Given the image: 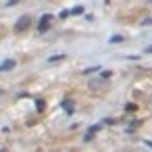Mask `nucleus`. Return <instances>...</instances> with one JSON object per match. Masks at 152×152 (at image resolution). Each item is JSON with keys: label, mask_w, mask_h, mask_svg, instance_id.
<instances>
[{"label": "nucleus", "mask_w": 152, "mask_h": 152, "mask_svg": "<svg viewBox=\"0 0 152 152\" xmlns=\"http://www.w3.org/2000/svg\"><path fill=\"white\" fill-rule=\"evenodd\" d=\"M65 58V54H58V56H50L48 58V63H56V61H63Z\"/></svg>", "instance_id": "nucleus-7"}, {"label": "nucleus", "mask_w": 152, "mask_h": 152, "mask_svg": "<svg viewBox=\"0 0 152 152\" xmlns=\"http://www.w3.org/2000/svg\"><path fill=\"white\" fill-rule=\"evenodd\" d=\"M142 23H144V25H152V19H144Z\"/></svg>", "instance_id": "nucleus-11"}, {"label": "nucleus", "mask_w": 152, "mask_h": 152, "mask_svg": "<svg viewBox=\"0 0 152 152\" xmlns=\"http://www.w3.org/2000/svg\"><path fill=\"white\" fill-rule=\"evenodd\" d=\"M36 104H38V110H44V104H46V102H44V100H38Z\"/></svg>", "instance_id": "nucleus-9"}, {"label": "nucleus", "mask_w": 152, "mask_h": 152, "mask_svg": "<svg viewBox=\"0 0 152 152\" xmlns=\"http://www.w3.org/2000/svg\"><path fill=\"white\" fill-rule=\"evenodd\" d=\"M50 19H52V15H44V17H42V23L38 25L40 34H42V31H48V27H50Z\"/></svg>", "instance_id": "nucleus-2"}, {"label": "nucleus", "mask_w": 152, "mask_h": 152, "mask_svg": "<svg viewBox=\"0 0 152 152\" xmlns=\"http://www.w3.org/2000/svg\"><path fill=\"white\" fill-rule=\"evenodd\" d=\"M15 67H17L15 61H4L2 65H0V71H11V69H15Z\"/></svg>", "instance_id": "nucleus-4"}, {"label": "nucleus", "mask_w": 152, "mask_h": 152, "mask_svg": "<svg viewBox=\"0 0 152 152\" xmlns=\"http://www.w3.org/2000/svg\"><path fill=\"white\" fill-rule=\"evenodd\" d=\"M144 52H146V54H152V46H148V48H146Z\"/></svg>", "instance_id": "nucleus-12"}, {"label": "nucleus", "mask_w": 152, "mask_h": 152, "mask_svg": "<svg viewBox=\"0 0 152 152\" xmlns=\"http://www.w3.org/2000/svg\"><path fill=\"white\" fill-rule=\"evenodd\" d=\"M96 71H100V67H88V69H83L86 75H92V73H96Z\"/></svg>", "instance_id": "nucleus-6"}, {"label": "nucleus", "mask_w": 152, "mask_h": 152, "mask_svg": "<svg viewBox=\"0 0 152 152\" xmlns=\"http://www.w3.org/2000/svg\"><path fill=\"white\" fill-rule=\"evenodd\" d=\"M148 2H150V4H152V0H148Z\"/></svg>", "instance_id": "nucleus-13"}, {"label": "nucleus", "mask_w": 152, "mask_h": 152, "mask_svg": "<svg viewBox=\"0 0 152 152\" xmlns=\"http://www.w3.org/2000/svg\"><path fill=\"white\" fill-rule=\"evenodd\" d=\"M29 21H31V19H29L27 15H25V17H21V19L17 21V25H15V31H25V29L29 27Z\"/></svg>", "instance_id": "nucleus-1"}, {"label": "nucleus", "mask_w": 152, "mask_h": 152, "mask_svg": "<svg viewBox=\"0 0 152 152\" xmlns=\"http://www.w3.org/2000/svg\"><path fill=\"white\" fill-rule=\"evenodd\" d=\"M17 2H19V0H9V2H7V7H15Z\"/></svg>", "instance_id": "nucleus-10"}, {"label": "nucleus", "mask_w": 152, "mask_h": 152, "mask_svg": "<svg viewBox=\"0 0 152 152\" xmlns=\"http://www.w3.org/2000/svg\"><path fill=\"white\" fill-rule=\"evenodd\" d=\"M123 40H125V38H123V36H113V38H110V40H108V44H121V42H123Z\"/></svg>", "instance_id": "nucleus-5"}, {"label": "nucleus", "mask_w": 152, "mask_h": 152, "mask_svg": "<svg viewBox=\"0 0 152 152\" xmlns=\"http://www.w3.org/2000/svg\"><path fill=\"white\" fill-rule=\"evenodd\" d=\"M83 13V7H75L73 11H71V15H81Z\"/></svg>", "instance_id": "nucleus-8"}, {"label": "nucleus", "mask_w": 152, "mask_h": 152, "mask_svg": "<svg viewBox=\"0 0 152 152\" xmlns=\"http://www.w3.org/2000/svg\"><path fill=\"white\" fill-rule=\"evenodd\" d=\"M61 106H63V110H65L67 115H71V113L75 110V106H73V102H71V100H63V104H61Z\"/></svg>", "instance_id": "nucleus-3"}]
</instances>
